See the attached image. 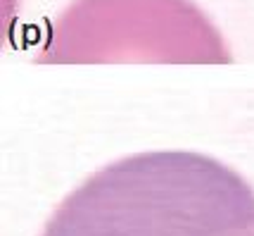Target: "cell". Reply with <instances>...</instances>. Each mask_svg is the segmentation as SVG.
Here are the masks:
<instances>
[{
  "mask_svg": "<svg viewBox=\"0 0 254 236\" xmlns=\"http://www.w3.org/2000/svg\"><path fill=\"white\" fill-rule=\"evenodd\" d=\"M41 236H254V189L202 153H138L83 181Z\"/></svg>",
  "mask_w": 254,
  "mask_h": 236,
  "instance_id": "obj_1",
  "label": "cell"
},
{
  "mask_svg": "<svg viewBox=\"0 0 254 236\" xmlns=\"http://www.w3.org/2000/svg\"><path fill=\"white\" fill-rule=\"evenodd\" d=\"M43 62H195L221 65V38L183 0H157L147 14L119 0H83L57 24Z\"/></svg>",
  "mask_w": 254,
  "mask_h": 236,
  "instance_id": "obj_2",
  "label": "cell"
}]
</instances>
